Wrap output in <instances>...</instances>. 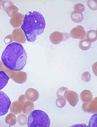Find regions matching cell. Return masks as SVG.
I'll return each instance as SVG.
<instances>
[{
    "label": "cell",
    "mask_w": 97,
    "mask_h": 127,
    "mask_svg": "<svg viewBox=\"0 0 97 127\" xmlns=\"http://www.w3.org/2000/svg\"><path fill=\"white\" fill-rule=\"evenodd\" d=\"M1 60L7 68L18 71L23 69L27 64L28 56L21 44L13 42L6 46L2 53Z\"/></svg>",
    "instance_id": "1"
},
{
    "label": "cell",
    "mask_w": 97,
    "mask_h": 127,
    "mask_svg": "<svg viewBox=\"0 0 97 127\" xmlns=\"http://www.w3.org/2000/svg\"><path fill=\"white\" fill-rule=\"evenodd\" d=\"M46 21L42 15L37 11H30L25 15L21 28L29 42L35 41L37 35L44 32Z\"/></svg>",
    "instance_id": "2"
},
{
    "label": "cell",
    "mask_w": 97,
    "mask_h": 127,
    "mask_svg": "<svg viewBox=\"0 0 97 127\" xmlns=\"http://www.w3.org/2000/svg\"><path fill=\"white\" fill-rule=\"evenodd\" d=\"M50 125L51 120L49 116L41 110H34L28 117V127H49Z\"/></svg>",
    "instance_id": "3"
},
{
    "label": "cell",
    "mask_w": 97,
    "mask_h": 127,
    "mask_svg": "<svg viewBox=\"0 0 97 127\" xmlns=\"http://www.w3.org/2000/svg\"><path fill=\"white\" fill-rule=\"evenodd\" d=\"M11 104L9 97L4 93L0 91V116L8 113Z\"/></svg>",
    "instance_id": "4"
},
{
    "label": "cell",
    "mask_w": 97,
    "mask_h": 127,
    "mask_svg": "<svg viewBox=\"0 0 97 127\" xmlns=\"http://www.w3.org/2000/svg\"><path fill=\"white\" fill-rule=\"evenodd\" d=\"M69 35L67 33H62L56 31L50 35L49 39L53 44L57 45L69 39Z\"/></svg>",
    "instance_id": "5"
},
{
    "label": "cell",
    "mask_w": 97,
    "mask_h": 127,
    "mask_svg": "<svg viewBox=\"0 0 97 127\" xmlns=\"http://www.w3.org/2000/svg\"><path fill=\"white\" fill-rule=\"evenodd\" d=\"M63 96L66 100L72 107H75L79 100L78 94L72 91L68 90V89L65 91Z\"/></svg>",
    "instance_id": "6"
},
{
    "label": "cell",
    "mask_w": 97,
    "mask_h": 127,
    "mask_svg": "<svg viewBox=\"0 0 97 127\" xmlns=\"http://www.w3.org/2000/svg\"><path fill=\"white\" fill-rule=\"evenodd\" d=\"M86 33L83 27L78 26L72 29L70 32L69 35L73 39L83 40L86 37Z\"/></svg>",
    "instance_id": "7"
},
{
    "label": "cell",
    "mask_w": 97,
    "mask_h": 127,
    "mask_svg": "<svg viewBox=\"0 0 97 127\" xmlns=\"http://www.w3.org/2000/svg\"><path fill=\"white\" fill-rule=\"evenodd\" d=\"M83 109L87 113H97V97L90 102L84 103L83 105Z\"/></svg>",
    "instance_id": "8"
},
{
    "label": "cell",
    "mask_w": 97,
    "mask_h": 127,
    "mask_svg": "<svg viewBox=\"0 0 97 127\" xmlns=\"http://www.w3.org/2000/svg\"><path fill=\"white\" fill-rule=\"evenodd\" d=\"M80 97L83 102H90L93 99V95L91 91L88 90H84L81 93Z\"/></svg>",
    "instance_id": "9"
},
{
    "label": "cell",
    "mask_w": 97,
    "mask_h": 127,
    "mask_svg": "<svg viewBox=\"0 0 97 127\" xmlns=\"http://www.w3.org/2000/svg\"><path fill=\"white\" fill-rule=\"evenodd\" d=\"M9 77L5 72L0 71V90L2 89L8 83Z\"/></svg>",
    "instance_id": "10"
},
{
    "label": "cell",
    "mask_w": 97,
    "mask_h": 127,
    "mask_svg": "<svg viewBox=\"0 0 97 127\" xmlns=\"http://www.w3.org/2000/svg\"><path fill=\"white\" fill-rule=\"evenodd\" d=\"M70 17L72 21L76 23L81 22L84 19L83 13L77 11H73L71 14Z\"/></svg>",
    "instance_id": "11"
},
{
    "label": "cell",
    "mask_w": 97,
    "mask_h": 127,
    "mask_svg": "<svg viewBox=\"0 0 97 127\" xmlns=\"http://www.w3.org/2000/svg\"><path fill=\"white\" fill-rule=\"evenodd\" d=\"M22 16L21 14H17L14 17L11 19V24L14 28L19 27L22 22Z\"/></svg>",
    "instance_id": "12"
},
{
    "label": "cell",
    "mask_w": 97,
    "mask_h": 127,
    "mask_svg": "<svg viewBox=\"0 0 97 127\" xmlns=\"http://www.w3.org/2000/svg\"><path fill=\"white\" fill-rule=\"evenodd\" d=\"M79 46L81 50L86 51L89 50L91 47V42L87 39H84L80 41Z\"/></svg>",
    "instance_id": "13"
},
{
    "label": "cell",
    "mask_w": 97,
    "mask_h": 127,
    "mask_svg": "<svg viewBox=\"0 0 97 127\" xmlns=\"http://www.w3.org/2000/svg\"><path fill=\"white\" fill-rule=\"evenodd\" d=\"M87 39L91 42H93L97 40V31L91 30L88 31L86 33Z\"/></svg>",
    "instance_id": "14"
},
{
    "label": "cell",
    "mask_w": 97,
    "mask_h": 127,
    "mask_svg": "<svg viewBox=\"0 0 97 127\" xmlns=\"http://www.w3.org/2000/svg\"><path fill=\"white\" fill-rule=\"evenodd\" d=\"M58 98L56 101V104L58 107L62 108L65 106L66 100L64 96L62 95H57Z\"/></svg>",
    "instance_id": "15"
},
{
    "label": "cell",
    "mask_w": 97,
    "mask_h": 127,
    "mask_svg": "<svg viewBox=\"0 0 97 127\" xmlns=\"http://www.w3.org/2000/svg\"><path fill=\"white\" fill-rule=\"evenodd\" d=\"M89 127H97V114L93 115L89 121Z\"/></svg>",
    "instance_id": "16"
},
{
    "label": "cell",
    "mask_w": 97,
    "mask_h": 127,
    "mask_svg": "<svg viewBox=\"0 0 97 127\" xmlns=\"http://www.w3.org/2000/svg\"><path fill=\"white\" fill-rule=\"evenodd\" d=\"M81 79L83 81L86 82H88L89 81H90L91 79L90 73L88 72H85L82 74Z\"/></svg>",
    "instance_id": "17"
},
{
    "label": "cell",
    "mask_w": 97,
    "mask_h": 127,
    "mask_svg": "<svg viewBox=\"0 0 97 127\" xmlns=\"http://www.w3.org/2000/svg\"><path fill=\"white\" fill-rule=\"evenodd\" d=\"M74 11L79 12H83L85 10V8L84 5L81 3H76L74 7Z\"/></svg>",
    "instance_id": "18"
},
{
    "label": "cell",
    "mask_w": 97,
    "mask_h": 127,
    "mask_svg": "<svg viewBox=\"0 0 97 127\" xmlns=\"http://www.w3.org/2000/svg\"><path fill=\"white\" fill-rule=\"evenodd\" d=\"M88 5L89 7L91 9L97 10V0H88Z\"/></svg>",
    "instance_id": "19"
}]
</instances>
